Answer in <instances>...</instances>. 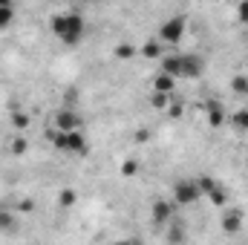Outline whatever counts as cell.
I'll use <instances>...</instances> for the list:
<instances>
[{
	"mask_svg": "<svg viewBox=\"0 0 248 245\" xmlns=\"http://www.w3.org/2000/svg\"><path fill=\"white\" fill-rule=\"evenodd\" d=\"M12 124H15V127H26V124H29V119H26L23 113H15V116H12Z\"/></svg>",
	"mask_w": 248,
	"mask_h": 245,
	"instance_id": "23",
	"label": "cell"
},
{
	"mask_svg": "<svg viewBox=\"0 0 248 245\" xmlns=\"http://www.w3.org/2000/svg\"><path fill=\"white\" fill-rule=\"evenodd\" d=\"M246 162H248V156H246Z\"/></svg>",
	"mask_w": 248,
	"mask_h": 245,
	"instance_id": "28",
	"label": "cell"
},
{
	"mask_svg": "<svg viewBox=\"0 0 248 245\" xmlns=\"http://www.w3.org/2000/svg\"><path fill=\"white\" fill-rule=\"evenodd\" d=\"M49 29H52V35H55L61 44L75 46V44H81V38H84V17H81V12H75V9H66V12L52 15Z\"/></svg>",
	"mask_w": 248,
	"mask_h": 245,
	"instance_id": "1",
	"label": "cell"
},
{
	"mask_svg": "<svg viewBox=\"0 0 248 245\" xmlns=\"http://www.w3.org/2000/svg\"><path fill=\"white\" fill-rule=\"evenodd\" d=\"M168 113H170L173 119H179V116H182V104H170V107H168Z\"/></svg>",
	"mask_w": 248,
	"mask_h": 245,
	"instance_id": "24",
	"label": "cell"
},
{
	"mask_svg": "<svg viewBox=\"0 0 248 245\" xmlns=\"http://www.w3.org/2000/svg\"><path fill=\"white\" fill-rule=\"evenodd\" d=\"M0 234H17V214L12 208H0Z\"/></svg>",
	"mask_w": 248,
	"mask_h": 245,
	"instance_id": "10",
	"label": "cell"
},
{
	"mask_svg": "<svg viewBox=\"0 0 248 245\" xmlns=\"http://www.w3.org/2000/svg\"><path fill=\"white\" fill-rule=\"evenodd\" d=\"M81 124H84L81 113H78V110H72V107H63V110H58V113H55V130H58V133H72V130H81Z\"/></svg>",
	"mask_w": 248,
	"mask_h": 245,
	"instance_id": "6",
	"label": "cell"
},
{
	"mask_svg": "<svg viewBox=\"0 0 248 245\" xmlns=\"http://www.w3.org/2000/svg\"><path fill=\"white\" fill-rule=\"evenodd\" d=\"M202 69H205V61H202V55H182V72H179V78H199L202 75Z\"/></svg>",
	"mask_w": 248,
	"mask_h": 245,
	"instance_id": "8",
	"label": "cell"
},
{
	"mask_svg": "<svg viewBox=\"0 0 248 245\" xmlns=\"http://www.w3.org/2000/svg\"><path fill=\"white\" fill-rule=\"evenodd\" d=\"M55 150L61 153H72V156H87V138H84V130H72V133H49Z\"/></svg>",
	"mask_w": 248,
	"mask_h": 245,
	"instance_id": "2",
	"label": "cell"
},
{
	"mask_svg": "<svg viewBox=\"0 0 248 245\" xmlns=\"http://www.w3.org/2000/svg\"><path fill=\"white\" fill-rule=\"evenodd\" d=\"M75 199H78V193H75L72 187H63L61 196H58V205H61V208H72V205H75Z\"/></svg>",
	"mask_w": 248,
	"mask_h": 245,
	"instance_id": "17",
	"label": "cell"
},
{
	"mask_svg": "<svg viewBox=\"0 0 248 245\" xmlns=\"http://www.w3.org/2000/svg\"><path fill=\"white\" fill-rule=\"evenodd\" d=\"M26 138H15L12 144H9V153H15V156H20V153H26Z\"/></svg>",
	"mask_w": 248,
	"mask_h": 245,
	"instance_id": "19",
	"label": "cell"
},
{
	"mask_svg": "<svg viewBox=\"0 0 248 245\" xmlns=\"http://www.w3.org/2000/svg\"><path fill=\"white\" fill-rule=\"evenodd\" d=\"M196 184H199L202 196H208L217 208H222V205L228 202V190L217 182V179H211V176H199V179H196Z\"/></svg>",
	"mask_w": 248,
	"mask_h": 245,
	"instance_id": "5",
	"label": "cell"
},
{
	"mask_svg": "<svg viewBox=\"0 0 248 245\" xmlns=\"http://www.w3.org/2000/svg\"><path fill=\"white\" fill-rule=\"evenodd\" d=\"M202 199V190H199V184L196 179H179V182L173 184V205L176 208H187V205H196Z\"/></svg>",
	"mask_w": 248,
	"mask_h": 245,
	"instance_id": "3",
	"label": "cell"
},
{
	"mask_svg": "<svg viewBox=\"0 0 248 245\" xmlns=\"http://www.w3.org/2000/svg\"><path fill=\"white\" fill-rule=\"evenodd\" d=\"M133 52H136V49H133L130 44H119V49H116V55H119V58H130Z\"/></svg>",
	"mask_w": 248,
	"mask_h": 245,
	"instance_id": "22",
	"label": "cell"
},
{
	"mask_svg": "<svg viewBox=\"0 0 248 245\" xmlns=\"http://www.w3.org/2000/svg\"><path fill=\"white\" fill-rule=\"evenodd\" d=\"M237 15H240V17H243V20H248V3H243V6H240V9H237Z\"/></svg>",
	"mask_w": 248,
	"mask_h": 245,
	"instance_id": "25",
	"label": "cell"
},
{
	"mask_svg": "<svg viewBox=\"0 0 248 245\" xmlns=\"http://www.w3.org/2000/svg\"><path fill=\"white\" fill-rule=\"evenodd\" d=\"M136 170H139V162H133V159H130V162H124V165H122V176H133Z\"/></svg>",
	"mask_w": 248,
	"mask_h": 245,
	"instance_id": "21",
	"label": "cell"
},
{
	"mask_svg": "<svg viewBox=\"0 0 248 245\" xmlns=\"http://www.w3.org/2000/svg\"><path fill=\"white\" fill-rule=\"evenodd\" d=\"M231 90H234V92H248V78L246 75H237V78L231 81Z\"/></svg>",
	"mask_w": 248,
	"mask_h": 245,
	"instance_id": "18",
	"label": "cell"
},
{
	"mask_svg": "<svg viewBox=\"0 0 248 245\" xmlns=\"http://www.w3.org/2000/svg\"><path fill=\"white\" fill-rule=\"evenodd\" d=\"M231 124H234L237 130H243V133H248V107H246V110H237V113L231 116Z\"/></svg>",
	"mask_w": 248,
	"mask_h": 245,
	"instance_id": "16",
	"label": "cell"
},
{
	"mask_svg": "<svg viewBox=\"0 0 248 245\" xmlns=\"http://www.w3.org/2000/svg\"><path fill=\"white\" fill-rule=\"evenodd\" d=\"M168 228H170V231H168V243L170 245H182L185 243V228H182V225H173V222H170Z\"/></svg>",
	"mask_w": 248,
	"mask_h": 245,
	"instance_id": "15",
	"label": "cell"
},
{
	"mask_svg": "<svg viewBox=\"0 0 248 245\" xmlns=\"http://www.w3.org/2000/svg\"><path fill=\"white\" fill-rule=\"evenodd\" d=\"M240 228H243V211L240 208H231L225 214V219H222V231L225 234H237Z\"/></svg>",
	"mask_w": 248,
	"mask_h": 245,
	"instance_id": "9",
	"label": "cell"
},
{
	"mask_svg": "<svg viewBox=\"0 0 248 245\" xmlns=\"http://www.w3.org/2000/svg\"><path fill=\"white\" fill-rule=\"evenodd\" d=\"M153 107H170V95H159V92H153Z\"/></svg>",
	"mask_w": 248,
	"mask_h": 245,
	"instance_id": "20",
	"label": "cell"
},
{
	"mask_svg": "<svg viewBox=\"0 0 248 245\" xmlns=\"http://www.w3.org/2000/svg\"><path fill=\"white\" fill-rule=\"evenodd\" d=\"M173 87H176V78H170L165 72H159L153 78V92H159V95H173Z\"/></svg>",
	"mask_w": 248,
	"mask_h": 245,
	"instance_id": "11",
	"label": "cell"
},
{
	"mask_svg": "<svg viewBox=\"0 0 248 245\" xmlns=\"http://www.w3.org/2000/svg\"><path fill=\"white\" fill-rule=\"evenodd\" d=\"M127 245H144L141 240H127Z\"/></svg>",
	"mask_w": 248,
	"mask_h": 245,
	"instance_id": "26",
	"label": "cell"
},
{
	"mask_svg": "<svg viewBox=\"0 0 248 245\" xmlns=\"http://www.w3.org/2000/svg\"><path fill=\"white\" fill-rule=\"evenodd\" d=\"M173 214H176V205H173V202H168V199H156V202H153V208H150L153 225H159V228L170 225V222H173Z\"/></svg>",
	"mask_w": 248,
	"mask_h": 245,
	"instance_id": "7",
	"label": "cell"
},
{
	"mask_svg": "<svg viewBox=\"0 0 248 245\" xmlns=\"http://www.w3.org/2000/svg\"><path fill=\"white\" fill-rule=\"evenodd\" d=\"M141 55H144V58H162V55H165V46L159 44V38H150V41H144Z\"/></svg>",
	"mask_w": 248,
	"mask_h": 245,
	"instance_id": "13",
	"label": "cell"
},
{
	"mask_svg": "<svg viewBox=\"0 0 248 245\" xmlns=\"http://www.w3.org/2000/svg\"><path fill=\"white\" fill-rule=\"evenodd\" d=\"M12 20H15V6L6 3V0H0V29H6Z\"/></svg>",
	"mask_w": 248,
	"mask_h": 245,
	"instance_id": "14",
	"label": "cell"
},
{
	"mask_svg": "<svg viewBox=\"0 0 248 245\" xmlns=\"http://www.w3.org/2000/svg\"><path fill=\"white\" fill-rule=\"evenodd\" d=\"M185 38V17L176 15V17H168L159 29V44L162 46H179Z\"/></svg>",
	"mask_w": 248,
	"mask_h": 245,
	"instance_id": "4",
	"label": "cell"
},
{
	"mask_svg": "<svg viewBox=\"0 0 248 245\" xmlns=\"http://www.w3.org/2000/svg\"><path fill=\"white\" fill-rule=\"evenodd\" d=\"M113 245H127V240H119V243H113Z\"/></svg>",
	"mask_w": 248,
	"mask_h": 245,
	"instance_id": "27",
	"label": "cell"
},
{
	"mask_svg": "<svg viewBox=\"0 0 248 245\" xmlns=\"http://www.w3.org/2000/svg\"><path fill=\"white\" fill-rule=\"evenodd\" d=\"M222 122H225V107H222L219 101H211V104H208V124H211V127H219Z\"/></svg>",
	"mask_w": 248,
	"mask_h": 245,
	"instance_id": "12",
	"label": "cell"
}]
</instances>
